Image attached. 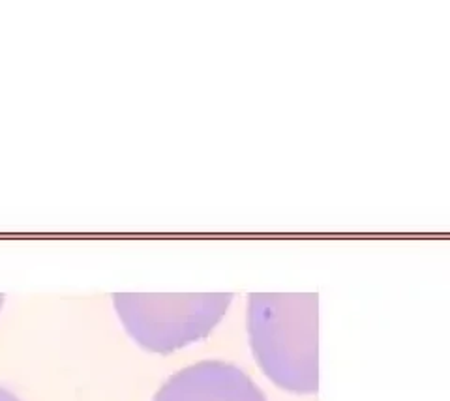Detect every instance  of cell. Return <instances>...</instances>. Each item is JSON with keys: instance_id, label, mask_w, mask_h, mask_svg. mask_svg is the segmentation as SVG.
<instances>
[{"instance_id": "3", "label": "cell", "mask_w": 450, "mask_h": 401, "mask_svg": "<svg viewBox=\"0 0 450 401\" xmlns=\"http://www.w3.org/2000/svg\"><path fill=\"white\" fill-rule=\"evenodd\" d=\"M152 401H268L255 381L223 360H201L182 367L162 384Z\"/></svg>"}, {"instance_id": "1", "label": "cell", "mask_w": 450, "mask_h": 401, "mask_svg": "<svg viewBox=\"0 0 450 401\" xmlns=\"http://www.w3.org/2000/svg\"><path fill=\"white\" fill-rule=\"evenodd\" d=\"M317 293H252L248 334L259 366L278 386L311 394L319 386Z\"/></svg>"}, {"instance_id": "4", "label": "cell", "mask_w": 450, "mask_h": 401, "mask_svg": "<svg viewBox=\"0 0 450 401\" xmlns=\"http://www.w3.org/2000/svg\"><path fill=\"white\" fill-rule=\"evenodd\" d=\"M0 401H21V399H19L13 392H10L8 388L0 386Z\"/></svg>"}, {"instance_id": "2", "label": "cell", "mask_w": 450, "mask_h": 401, "mask_svg": "<svg viewBox=\"0 0 450 401\" xmlns=\"http://www.w3.org/2000/svg\"><path fill=\"white\" fill-rule=\"evenodd\" d=\"M233 293H115L112 302L129 336L169 352L205 338L229 308Z\"/></svg>"}, {"instance_id": "5", "label": "cell", "mask_w": 450, "mask_h": 401, "mask_svg": "<svg viewBox=\"0 0 450 401\" xmlns=\"http://www.w3.org/2000/svg\"><path fill=\"white\" fill-rule=\"evenodd\" d=\"M2 298H4V296H2V294H0V304H2Z\"/></svg>"}]
</instances>
